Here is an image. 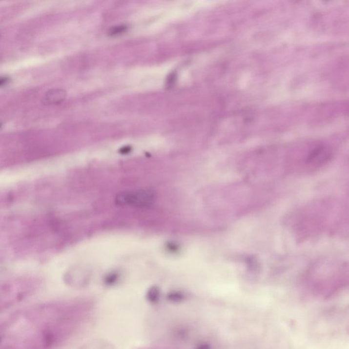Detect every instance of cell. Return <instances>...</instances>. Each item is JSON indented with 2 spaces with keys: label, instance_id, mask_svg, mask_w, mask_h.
Returning <instances> with one entry per match:
<instances>
[{
  "label": "cell",
  "instance_id": "2",
  "mask_svg": "<svg viewBox=\"0 0 349 349\" xmlns=\"http://www.w3.org/2000/svg\"><path fill=\"white\" fill-rule=\"evenodd\" d=\"M155 193L149 189L127 190L120 192L115 199V204L119 206L147 207L155 201Z\"/></svg>",
  "mask_w": 349,
  "mask_h": 349
},
{
  "label": "cell",
  "instance_id": "1",
  "mask_svg": "<svg viewBox=\"0 0 349 349\" xmlns=\"http://www.w3.org/2000/svg\"><path fill=\"white\" fill-rule=\"evenodd\" d=\"M88 302L38 304L14 313L1 324V349H56L88 321Z\"/></svg>",
  "mask_w": 349,
  "mask_h": 349
},
{
  "label": "cell",
  "instance_id": "5",
  "mask_svg": "<svg viewBox=\"0 0 349 349\" xmlns=\"http://www.w3.org/2000/svg\"><path fill=\"white\" fill-rule=\"evenodd\" d=\"M147 349H173L170 348H164V347H155V348H149Z\"/></svg>",
  "mask_w": 349,
  "mask_h": 349
},
{
  "label": "cell",
  "instance_id": "3",
  "mask_svg": "<svg viewBox=\"0 0 349 349\" xmlns=\"http://www.w3.org/2000/svg\"><path fill=\"white\" fill-rule=\"evenodd\" d=\"M66 97V91L61 89H51L46 93L42 99L44 104H59L64 101Z\"/></svg>",
  "mask_w": 349,
  "mask_h": 349
},
{
  "label": "cell",
  "instance_id": "4",
  "mask_svg": "<svg viewBox=\"0 0 349 349\" xmlns=\"http://www.w3.org/2000/svg\"><path fill=\"white\" fill-rule=\"evenodd\" d=\"M128 26L126 25H117L111 27L108 32V35L109 37H118L124 34L128 30Z\"/></svg>",
  "mask_w": 349,
  "mask_h": 349
}]
</instances>
